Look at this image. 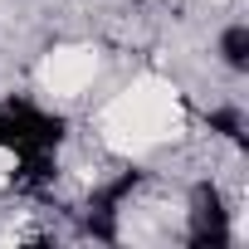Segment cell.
I'll list each match as a JSON object with an SVG mask.
<instances>
[{
    "label": "cell",
    "instance_id": "1",
    "mask_svg": "<svg viewBox=\"0 0 249 249\" xmlns=\"http://www.w3.org/2000/svg\"><path fill=\"white\" fill-rule=\"evenodd\" d=\"M64 142V117L35 107L30 98H10L0 103V147L15 157H35V152H54Z\"/></svg>",
    "mask_w": 249,
    "mask_h": 249
},
{
    "label": "cell",
    "instance_id": "2",
    "mask_svg": "<svg viewBox=\"0 0 249 249\" xmlns=\"http://www.w3.org/2000/svg\"><path fill=\"white\" fill-rule=\"evenodd\" d=\"M186 244L191 249H225L230 244V210H225L220 186H210V181H200L191 191V230H186Z\"/></svg>",
    "mask_w": 249,
    "mask_h": 249
},
{
    "label": "cell",
    "instance_id": "3",
    "mask_svg": "<svg viewBox=\"0 0 249 249\" xmlns=\"http://www.w3.org/2000/svg\"><path fill=\"white\" fill-rule=\"evenodd\" d=\"M142 186V171H122L112 181H103L93 196H88V210H83V230L93 239H117V215H122V200Z\"/></svg>",
    "mask_w": 249,
    "mask_h": 249
},
{
    "label": "cell",
    "instance_id": "4",
    "mask_svg": "<svg viewBox=\"0 0 249 249\" xmlns=\"http://www.w3.org/2000/svg\"><path fill=\"white\" fill-rule=\"evenodd\" d=\"M220 59H225L234 73L249 69V25H244V20L225 25V35H220Z\"/></svg>",
    "mask_w": 249,
    "mask_h": 249
},
{
    "label": "cell",
    "instance_id": "5",
    "mask_svg": "<svg viewBox=\"0 0 249 249\" xmlns=\"http://www.w3.org/2000/svg\"><path fill=\"white\" fill-rule=\"evenodd\" d=\"M210 132H220V137H230L234 147H244V112H239V107H215V112H210Z\"/></svg>",
    "mask_w": 249,
    "mask_h": 249
}]
</instances>
